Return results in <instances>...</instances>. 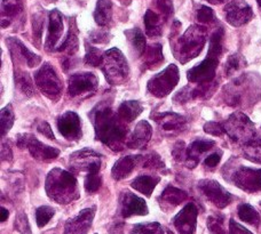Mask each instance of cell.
Segmentation results:
<instances>
[{
	"instance_id": "cell-1",
	"label": "cell",
	"mask_w": 261,
	"mask_h": 234,
	"mask_svg": "<svg viewBox=\"0 0 261 234\" xmlns=\"http://www.w3.org/2000/svg\"><path fill=\"white\" fill-rule=\"evenodd\" d=\"M117 116L107 103H101L91 112L96 139L108 145L114 151H120L123 149L126 136V129L120 124V119Z\"/></svg>"
},
{
	"instance_id": "cell-2",
	"label": "cell",
	"mask_w": 261,
	"mask_h": 234,
	"mask_svg": "<svg viewBox=\"0 0 261 234\" xmlns=\"http://www.w3.org/2000/svg\"><path fill=\"white\" fill-rule=\"evenodd\" d=\"M46 192L58 203H69L76 200L78 194L77 181L73 175L62 169H53L46 180Z\"/></svg>"
},
{
	"instance_id": "cell-3",
	"label": "cell",
	"mask_w": 261,
	"mask_h": 234,
	"mask_svg": "<svg viewBox=\"0 0 261 234\" xmlns=\"http://www.w3.org/2000/svg\"><path fill=\"white\" fill-rule=\"evenodd\" d=\"M101 69L111 85L122 83L128 76V65L122 51L117 48H111L103 54Z\"/></svg>"
},
{
	"instance_id": "cell-4",
	"label": "cell",
	"mask_w": 261,
	"mask_h": 234,
	"mask_svg": "<svg viewBox=\"0 0 261 234\" xmlns=\"http://www.w3.org/2000/svg\"><path fill=\"white\" fill-rule=\"evenodd\" d=\"M206 31L204 27L193 25L186 31V34L179 40L178 57L184 64L193 60L202 51L206 40Z\"/></svg>"
},
{
	"instance_id": "cell-5",
	"label": "cell",
	"mask_w": 261,
	"mask_h": 234,
	"mask_svg": "<svg viewBox=\"0 0 261 234\" xmlns=\"http://www.w3.org/2000/svg\"><path fill=\"white\" fill-rule=\"evenodd\" d=\"M35 81L40 92L50 100H55L61 95L62 82L50 64L45 63L36 72Z\"/></svg>"
},
{
	"instance_id": "cell-6",
	"label": "cell",
	"mask_w": 261,
	"mask_h": 234,
	"mask_svg": "<svg viewBox=\"0 0 261 234\" xmlns=\"http://www.w3.org/2000/svg\"><path fill=\"white\" fill-rule=\"evenodd\" d=\"M179 70L174 64H171L164 71L156 74L150 81L148 82V91L153 96L164 97L174 90L179 82Z\"/></svg>"
},
{
	"instance_id": "cell-7",
	"label": "cell",
	"mask_w": 261,
	"mask_h": 234,
	"mask_svg": "<svg viewBox=\"0 0 261 234\" xmlns=\"http://www.w3.org/2000/svg\"><path fill=\"white\" fill-rule=\"evenodd\" d=\"M226 133L234 142H246L254 135V126L243 113L231 114L225 124Z\"/></svg>"
},
{
	"instance_id": "cell-8",
	"label": "cell",
	"mask_w": 261,
	"mask_h": 234,
	"mask_svg": "<svg viewBox=\"0 0 261 234\" xmlns=\"http://www.w3.org/2000/svg\"><path fill=\"white\" fill-rule=\"evenodd\" d=\"M17 147L27 148L29 150L31 156L38 160H52L59 157L60 151L55 148H50L48 145L43 144L40 140L37 139L32 135H18L17 136Z\"/></svg>"
},
{
	"instance_id": "cell-9",
	"label": "cell",
	"mask_w": 261,
	"mask_h": 234,
	"mask_svg": "<svg viewBox=\"0 0 261 234\" xmlns=\"http://www.w3.org/2000/svg\"><path fill=\"white\" fill-rule=\"evenodd\" d=\"M231 181L237 187L246 192H257L261 189V169L240 166L232 172Z\"/></svg>"
},
{
	"instance_id": "cell-10",
	"label": "cell",
	"mask_w": 261,
	"mask_h": 234,
	"mask_svg": "<svg viewBox=\"0 0 261 234\" xmlns=\"http://www.w3.org/2000/svg\"><path fill=\"white\" fill-rule=\"evenodd\" d=\"M219 64V57L207 54L202 63L196 65L193 69H190L187 73V78L192 82H211L213 81L216 76V69Z\"/></svg>"
},
{
	"instance_id": "cell-11",
	"label": "cell",
	"mask_w": 261,
	"mask_h": 234,
	"mask_svg": "<svg viewBox=\"0 0 261 234\" xmlns=\"http://www.w3.org/2000/svg\"><path fill=\"white\" fill-rule=\"evenodd\" d=\"M198 187L218 208H225L232 201V195L216 181H200Z\"/></svg>"
},
{
	"instance_id": "cell-12",
	"label": "cell",
	"mask_w": 261,
	"mask_h": 234,
	"mask_svg": "<svg viewBox=\"0 0 261 234\" xmlns=\"http://www.w3.org/2000/svg\"><path fill=\"white\" fill-rule=\"evenodd\" d=\"M225 13L227 22L234 26L246 24L253 16L252 8L244 0H232L225 7Z\"/></svg>"
},
{
	"instance_id": "cell-13",
	"label": "cell",
	"mask_w": 261,
	"mask_h": 234,
	"mask_svg": "<svg viewBox=\"0 0 261 234\" xmlns=\"http://www.w3.org/2000/svg\"><path fill=\"white\" fill-rule=\"evenodd\" d=\"M97 78L91 72L74 73L69 79V94L76 97L83 94L94 92L97 87Z\"/></svg>"
},
{
	"instance_id": "cell-14",
	"label": "cell",
	"mask_w": 261,
	"mask_h": 234,
	"mask_svg": "<svg viewBox=\"0 0 261 234\" xmlns=\"http://www.w3.org/2000/svg\"><path fill=\"white\" fill-rule=\"evenodd\" d=\"M197 207L190 202L176 215L173 219V224L180 234H194L196 231V222H197Z\"/></svg>"
},
{
	"instance_id": "cell-15",
	"label": "cell",
	"mask_w": 261,
	"mask_h": 234,
	"mask_svg": "<svg viewBox=\"0 0 261 234\" xmlns=\"http://www.w3.org/2000/svg\"><path fill=\"white\" fill-rule=\"evenodd\" d=\"M95 215V207L82 210L76 217L69 219L65 224L64 234H87Z\"/></svg>"
},
{
	"instance_id": "cell-16",
	"label": "cell",
	"mask_w": 261,
	"mask_h": 234,
	"mask_svg": "<svg viewBox=\"0 0 261 234\" xmlns=\"http://www.w3.org/2000/svg\"><path fill=\"white\" fill-rule=\"evenodd\" d=\"M58 129L67 139L74 140L82 137L81 119L74 112H65L60 116L58 119Z\"/></svg>"
},
{
	"instance_id": "cell-17",
	"label": "cell",
	"mask_w": 261,
	"mask_h": 234,
	"mask_svg": "<svg viewBox=\"0 0 261 234\" xmlns=\"http://www.w3.org/2000/svg\"><path fill=\"white\" fill-rule=\"evenodd\" d=\"M152 119L161 126L163 132L173 134L179 133L181 130L186 128L187 120L185 116L171 113V112H165V113H155L152 114Z\"/></svg>"
},
{
	"instance_id": "cell-18",
	"label": "cell",
	"mask_w": 261,
	"mask_h": 234,
	"mask_svg": "<svg viewBox=\"0 0 261 234\" xmlns=\"http://www.w3.org/2000/svg\"><path fill=\"white\" fill-rule=\"evenodd\" d=\"M120 200H122V215L125 218L134 216V215L148 214V207L144 200L139 198L132 192L125 191Z\"/></svg>"
},
{
	"instance_id": "cell-19",
	"label": "cell",
	"mask_w": 261,
	"mask_h": 234,
	"mask_svg": "<svg viewBox=\"0 0 261 234\" xmlns=\"http://www.w3.org/2000/svg\"><path fill=\"white\" fill-rule=\"evenodd\" d=\"M63 31V22H62V15L59 11L54 9L49 14V24H48V34L47 38H46L45 47L47 50H53L55 45L58 44L62 36Z\"/></svg>"
},
{
	"instance_id": "cell-20",
	"label": "cell",
	"mask_w": 261,
	"mask_h": 234,
	"mask_svg": "<svg viewBox=\"0 0 261 234\" xmlns=\"http://www.w3.org/2000/svg\"><path fill=\"white\" fill-rule=\"evenodd\" d=\"M141 159V156H126L120 158L119 160L115 163L113 170H111V175H113L114 180L120 181L125 179V177H127L130 172L133 171L134 168L137 167Z\"/></svg>"
},
{
	"instance_id": "cell-21",
	"label": "cell",
	"mask_w": 261,
	"mask_h": 234,
	"mask_svg": "<svg viewBox=\"0 0 261 234\" xmlns=\"http://www.w3.org/2000/svg\"><path fill=\"white\" fill-rule=\"evenodd\" d=\"M214 142L208 139H197L190 144L187 151H186V158H187V166L189 168H194L197 166L199 157L203 153L207 152L208 150L213 148Z\"/></svg>"
},
{
	"instance_id": "cell-22",
	"label": "cell",
	"mask_w": 261,
	"mask_h": 234,
	"mask_svg": "<svg viewBox=\"0 0 261 234\" xmlns=\"http://www.w3.org/2000/svg\"><path fill=\"white\" fill-rule=\"evenodd\" d=\"M152 129L151 126L147 121H140L135 127L133 134L127 142L128 148L130 149H141L146 145L151 138Z\"/></svg>"
},
{
	"instance_id": "cell-23",
	"label": "cell",
	"mask_w": 261,
	"mask_h": 234,
	"mask_svg": "<svg viewBox=\"0 0 261 234\" xmlns=\"http://www.w3.org/2000/svg\"><path fill=\"white\" fill-rule=\"evenodd\" d=\"M6 43L8 44V47L11 48L12 51H15L18 56H21V57L25 61L28 67L34 68V67H36V65H38L40 63L41 58L39 57V56L34 54V53H31V51L28 49L27 47L23 45L18 39L8 38L6 40Z\"/></svg>"
},
{
	"instance_id": "cell-24",
	"label": "cell",
	"mask_w": 261,
	"mask_h": 234,
	"mask_svg": "<svg viewBox=\"0 0 261 234\" xmlns=\"http://www.w3.org/2000/svg\"><path fill=\"white\" fill-rule=\"evenodd\" d=\"M23 0H3L2 5V21L3 27H6L16 16L23 12Z\"/></svg>"
},
{
	"instance_id": "cell-25",
	"label": "cell",
	"mask_w": 261,
	"mask_h": 234,
	"mask_svg": "<svg viewBox=\"0 0 261 234\" xmlns=\"http://www.w3.org/2000/svg\"><path fill=\"white\" fill-rule=\"evenodd\" d=\"M142 105L138 101H126L118 109V118L125 123H132L142 112Z\"/></svg>"
},
{
	"instance_id": "cell-26",
	"label": "cell",
	"mask_w": 261,
	"mask_h": 234,
	"mask_svg": "<svg viewBox=\"0 0 261 234\" xmlns=\"http://www.w3.org/2000/svg\"><path fill=\"white\" fill-rule=\"evenodd\" d=\"M113 17V3L111 0H97L94 11V20L100 26L108 25Z\"/></svg>"
},
{
	"instance_id": "cell-27",
	"label": "cell",
	"mask_w": 261,
	"mask_h": 234,
	"mask_svg": "<svg viewBox=\"0 0 261 234\" xmlns=\"http://www.w3.org/2000/svg\"><path fill=\"white\" fill-rule=\"evenodd\" d=\"M187 193L185 191L176 189L174 186H167L161 195V201L164 206H169V207H176L181 202L187 199Z\"/></svg>"
},
{
	"instance_id": "cell-28",
	"label": "cell",
	"mask_w": 261,
	"mask_h": 234,
	"mask_svg": "<svg viewBox=\"0 0 261 234\" xmlns=\"http://www.w3.org/2000/svg\"><path fill=\"white\" fill-rule=\"evenodd\" d=\"M143 54V64L147 69H155L164 61V56L162 53V46L160 44L148 47Z\"/></svg>"
},
{
	"instance_id": "cell-29",
	"label": "cell",
	"mask_w": 261,
	"mask_h": 234,
	"mask_svg": "<svg viewBox=\"0 0 261 234\" xmlns=\"http://www.w3.org/2000/svg\"><path fill=\"white\" fill-rule=\"evenodd\" d=\"M158 182H160L158 177L142 175L137 177V179L132 182L130 186H132L134 190L141 192V193L146 196H150L153 189H155L156 185L158 184Z\"/></svg>"
},
{
	"instance_id": "cell-30",
	"label": "cell",
	"mask_w": 261,
	"mask_h": 234,
	"mask_svg": "<svg viewBox=\"0 0 261 234\" xmlns=\"http://www.w3.org/2000/svg\"><path fill=\"white\" fill-rule=\"evenodd\" d=\"M144 25H146V32L150 37H158L162 34V18L157 13L148 9L144 15Z\"/></svg>"
},
{
	"instance_id": "cell-31",
	"label": "cell",
	"mask_w": 261,
	"mask_h": 234,
	"mask_svg": "<svg viewBox=\"0 0 261 234\" xmlns=\"http://www.w3.org/2000/svg\"><path fill=\"white\" fill-rule=\"evenodd\" d=\"M125 35H126L134 51H137L138 55L143 54L146 50V38H144L142 31L140 29H130L125 31Z\"/></svg>"
},
{
	"instance_id": "cell-32",
	"label": "cell",
	"mask_w": 261,
	"mask_h": 234,
	"mask_svg": "<svg viewBox=\"0 0 261 234\" xmlns=\"http://www.w3.org/2000/svg\"><path fill=\"white\" fill-rule=\"evenodd\" d=\"M15 83L22 93H24L27 96L34 95V83H32L29 73L20 70H15Z\"/></svg>"
},
{
	"instance_id": "cell-33",
	"label": "cell",
	"mask_w": 261,
	"mask_h": 234,
	"mask_svg": "<svg viewBox=\"0 0 261 234\" xmlns=\"http://www.w3.org/2000/svg\"><path fill=\"white\" fill-rule=\"evenodd\" d=\"M239 217L250 225L258 226L260 224V215L252 206L241 204L239 207Z\"/></svg>"
},
{
	"instance_id": "cell-34",
	"label": "cell",
	"mask_w": 261,
	"mask_h": 234,
	"mask_svg": "<svg viewBox=\"0 0 261 234\" xmlns=\"http://www.w3.org/2000/svg\"><path fill=\"white\" fill-rule=\"evenodd\" d=\"M244 157L250 161L261 165V139L250 140L244 144Z\"/></svg>"
},
{
	"instance_id": "cell-35",
	"label": "cell",
	"mask_w": 261,
	"mask_h": 234,
	"mask_svg": "<svg viewBox=\"0 0 261 234\" xmlns=\"http://www.w3.org/2000/svg\"><path fill=\"white\" fill-rule=\"evenodd\" d=\"M77 49H78L77 34H76V30H74V26H71V24H70V29H69L67 38L64 39V41L61 44V47H60L58 50L68 51L69 54L72 55Z\"/></svg>"
},
{
	"instance_id": "cell-36",
	"label": "cell",
	"mask_w": 261,
	"mask_h": 234,
	"mask_svg": "<svg viewBox=\"0 0 261 234\" xmlns=\"http://www.w3.org/2000/svg\"><path fill=\"white\" fill-rule=\"evenodd\" d=\"M246 62L243 56H241L239 54H234V55H230L229 57H228L226 65H225V72H226V76H231L232 73H235L236 71H239L243 67H245Z\"/></svg>"
},
{
	"instance_id": "cell-37",
	"label": "cell",
	"mask_w": 261,
	"mask_h": 234,
	"mask_svg": "<svg viewBox=\"0 0 261 234\" xmlns=\"http://www.w3.org/2000/svg\"><path fill=\"white\" fill-rule=\"evenodd\" d=\"M130 234H164L160 223H143L134 225Z\"/></svg>"
},
{
	"instance_id": "cell-38",
	"label": "cell",
	"mask_w": 261,
	"mask_h": 234,
	"mask_svg": "<svg viewBox=\"0 0 261 234\" xmlns=\"http://www.w3.org/2000/svg\"><path fill=\"white\" fill-rule=\"evenodd\" d=\"M14 121H15V116H14V112L12 110V105L8 104L2 110V135L5 136L11 128L13 127Z\"/></svg>"
},
{
	"instance_id": "cell-39",
	"label": "cell",
	"mask_w": 261,
	"mask_h": 234,
	"mask_svg": "<svg viewBox=\"0 0 261 234\" xmlns=\"http://www.w3.org/2000/svg\"><path fill=\"white\" fill-rule=\"evenodd\" d=\"M54 209L48 207V206H43L36 210V221L37 225L39 227H44L47 224L52 217L54 216Z\"/></svg>"
},
{
	"instance_id": "cell-40",
	"label": "cell",
	"mask_w": 261,
	"mask_h": 234,
	"mask_svg": "<svg viewBox=\"0 0 261 234\" xmlns=\"http://www.w3.org/2000/svg\"><path fill=\"white\" fill-rule=\"evenodd\" d=\"M102 60H103V54L101 51L92 46H86V56L85 62L92 67H101Z\"/></svg>"
},
{
	"instance_id": "cell-41",
	"label": "cell",
	"mask_w": 261,
	"mask_h": 234,
	"mask_svg": "<svg viewBox=\"0 0 261 234\" xmlns=\"http://www.w3.org/2000/svg\"><path fill=\"white\" fill-rule=\"evenodd\" d=\"M102 180L101 176L99 175V171H91L88 172V175L85 180V189L87 192L94 193L101 187Z\"/></svg>"
},
{
	"instance_id": "cell-42",
	"label": "cell",
	"mask_w": 261,
	"mask_h": 234,
	"mask_svg": "<svg viewBox=\"0 0 261 234\" xmlns=\"http://www.w3.org/2000/svg\"><path fill=\"white\" fill-rule=\"evenodd\" d=\"M15 227L17 231L21 232V234H32L30 227H29V223H28L27 215L23 213H20L16 216Z\"/></svg>"
},
{
	"instance_id": "cell-43",
	"label": "cell",
	"mask_w": 261,
	"mask_h": 234,
	"mask_svg": "<svg viewBox=\"0 0 261 234\" xmlns=\"http://www.w3.org/2000/svg\"><path fill=\"white\" fill-rule=\"evenodd\" d=\"M155 4L157 8L160 9L162 15L164 18H169L172 13H173V5H172V0H155Z\"/></svg>"
},
{
	"instance_id": "cell-44",
	"label": "cell",
	"mask_w": 261,
	"mask_h": 234,
	"mask_svg": "<svg viewBox=\"0 0 261 234\" xmlns=\"http://www.w3.org/2000/svg\"><path fill=\"white\" fill-rule=\"evenodd\" d=\"M143 167L151 168V169H158V168L164 167V162L161 160V158L157 153H151L144 159Z\"/></svg>"
},
{
	"instance_id": "cell-45",
	"label": "cell",
	"mask_w": 261,
	"mask_h": 234,
	"mask_svg": "<svg viewBox=\"0 0 261 234\" xmlns=\"http://www.w3.org/2000/svg\"><path fill=\"white\" fill-rule=\"evenodd\" d=\"M204 132L210 135H213V136H221V135L226 133V130L222 125L218 123H213V121H210V123L205 124Z\"/></svg>"
},
{
	"instance_id": "cell-46",
	"label": "cell",
	"mask_w": 261,
	"mask_h": 234,
	"mask_svg": "<svg viewBox=\"0 0 261 234\" xmlns=\"http://www.w3.org/2000/svg\"><path fill=\"white\" fill-rule=\"evenodd\" d=\"M44 16L41 14H36L34 16V37L37 41H40L41 35H43V26H44Z\"/></svg>"
},
{
	"instance_id": "cell-47",
	"label": "cell",
	"mask_w": 261,
	"mask_h": 234,
	"mask_svg": "<svg viewBox=\"0 0 261 234\" xmlns=\"http://www.w3.org/2000/svg\"><path fill=\"white\" fill-rule=\"evenodd\" d=\"M197 20L200 23H211L214 20V13L211 8L202 6L197 12Z\"/></svg>"
},
{
	"instance_id": "cell-48",
	"label": "cell",
	"mask_w": 261,
	"mask_h": 234,
	"mask_svg": "<svg viewBox=\"0 0 261 234\" xmlns=\"http://www.w3.org/2000/svg\"><path fill=\"white\" fill-rule=\"evenodd\" d=\"M229 234H253L251 233L248 228L240 225L239 223H236L234 219H230L229 222Z\"/></svg>"
},
{
	"instance_id": "cell-49",
	"label": "cell",
	"mask_w": 261,
	"mask_h": 234,
	"mask_svg": "<svg viewBox=\"0 0 261 234\" xmlns=\"http://www.w3.org/2000/svg\"><path fill=\"white\" fill-rule=\"evenodd\" d=\"M220 160H221V152H216L205 159L204 165L208 168H214L216 166H218V163L220 162Z\"/></svg>"
},
{
	"instance_id": "cell-50",
	"label": "cell",
	"mask_w": 261,
	"mask_h": 234,
	"mask_svg": "<svg viewBox=\"0 0 261 234\" xmlns=\"http://www.w3.org/2000/svg\"><path fill=\"white\" fill-rule=\"evenodd\" d=\"M38 130L39 133L44 134L46 137H48L49 139H54L55 136L52 132V128H50V126L46 123V121H41V123L38 125Z\"/></svg>"
},
{
	"instance_id": "cell-51",
	"label": "cell",
	"mask_w": 261,
	"mask_h": 234,
	"mask_svg": "<svg viewBox=\"0 0 261 234\" xmlns=\"http://www.w3.org/2000/svg\"><path fill=\"white\" fill-rule=\"evenodd\" d=\"M184 154H186L184 142H179L175 145V148L173 150V156L175 157L176 160H181V159L184 158Z\"/></svg>"
},
{
	"instance_id": "cell-52",
	"label": "cell",
	"mask_w": 261,
	"mask_h": 234,
	"mask_svg": "<svg viewBox=\"0 0 261 234\" xmlns=\"http://www.w3.org/2000/svg\"><path fill=\"white\" fill-rule=\"evenodd\" d=\"M91 39L93 43H106L108 40V35L105 32H95L91 35Z\"/></svg>"
},
{
	"instance_id": "cell-53",
	"label": "cell",
	"mask_w": 261,
	"mask_h": 234,
	"mask_svg": "<svg viewBox=\"0 0 261 234\" xmlns=\"http://www.w3.org/2000/svg\"><path fill=\"white\" fill-rule=\"evenodd\" d=\"M12 159V152L9 150V147L6 151V148L3 147V160H11Z\"/></svg>"
},
{
	"instance_id": "cell-54",
	"label": "cell",
	"mask_w": 261,
	"mask_h": 234,
	"mask_svg": "<svg viewBox=\"0 0 261 234\" xmlns=\"http://www.w3.org/2000/svg\"><path fill=\"white\" fill-rule=\"evenodd\" d=\"M8 210L6 209V208H2V216H0V217H2V222H5V221H6V219L8 218Z\"/></svg>"
},
{
	"instance_id": "cell-55",
	"label": "cell",
	"mask_w": 261,
	"mask_h": 234,
	"mask_svg": "<svg viewBox=\"0 0 261 234\" xmlns=\"http://www.w3.org/2000/svg\"><path fill=\"white\" fill-rule=\"evenodd\" d=\"M206 2L211 3V4H214V5H219V4H222V3L227 2V0H206Z\"/></svg>"
},
{
	"instance_id": "cell-56",
	"label": "cell",
	"mask_w": 261,
	"mask_h": 234,
	"mask_svg": "<svg viewBox=\"0 0 261 234\" xmlns=\"http://www.w3.org/2000/svg\"><path fill=\"white\" fill-rule=\"evenodd\" d=\"M258 4H259V7L261 8V0H258Z\"/></svg>"
},
{
	"instance_id": "cell-57",
	"label": "cell",
	"mask_w": 261,
	"mask_h": 234,
	"mask_svg": "<svg viewBox=\"0 0 261 234\" xmlns=\"http://www.w3.org/2000/svg\"><path fill=\"white\" fill-rule=\"evenodd\" d=\"M167 234H173V233H172L171 231H167Z\"/></svg>"
}]
</instances>
